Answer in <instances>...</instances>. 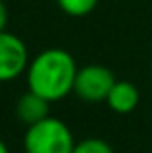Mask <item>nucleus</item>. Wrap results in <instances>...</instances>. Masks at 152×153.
I'll return each mask as SVG.
<instances>
[{
    "mask_svg": "<svg viewBox=\"0 0 152 153\" xmlns=\"http://www.w3.org/2000/svg\"><path fill=\"white\" fill-rule=\"evenodd\" d=\"M76 74L78 68L70 52L62 49H47L29 60L26 70L27 89L51 103L59 101L74 91Z\"/></svg>",
    "mask_w": 152,
    "mask_h": 153,
    "instance_id": "nucleus-1",
    "label": "nucleus"
},
{
    "mask_svg": "<svg viewBox=\"0 0 152 153\" xmlns=\"http://www.w3.org/2000/svg\"><path fill=\"white\" fill-rule=\"evenodd\" d=\"M74 146L70 128L55 116H47L41 122L27 126L23 138L26 153H72Z\"/></svg>",
    "mask_w": 152,
    "mask_h": 153,
    "instance_id": "nucleus-2",
    "label": "nucleus"
},
{
    "mask_svg": "<svg viewBox=\"0 0 152 153\" xmlns=\"http://www.w3.org/2000/svg\"><path fill=\"white\" fill-rule=\"evenodd\" d=\"M115 76L109 68L99 66V64H90L78 70L74 79V93L80 99L90 103L105 101L111 87L115 85Z\"/></svg>",
    "mask_w": 152,
    "mask_h": 153,
    "instance_id": "nucleus-3",
    "label": "nucleus"
},
{
    "mask_svg": "<svg viewBox=\"0 0 152 153\" xmlns=\"http://www.w3.org/2000/svg\"><path fill=\"white\" fill-rule=\"evenodd\" d=\"M29 66V52L20 37L0 31V82H12Z\"/></svg>",
    "mask_w": 152,
    "mask_h": 153,
    "instance_id": "nucleus-4",
    "label": "nucleus"
},
{
    "mask_svg": "<svg viewBox=\"0 0 152 153\" xmlns=\"http://www.w3.org/2000/svg\"><path fill=\"white\" fill-rule=\"evenodd\" d=\"M49 103L51 101H47L45 97L27 89V93H23L16 105V114L23 124L31 126V124L41 122L49 116Z\"/></svg>",
    "mask_w": 152,
    "mask_h": 153,
    "instance_id": "nucleus-5",
    "label": "nucleus"
},
{
    "mask_svg": "<svg viewBox=\"0 0 152 153\" xmlns=\"http://www.w3.org/2000/svg\"><path fill=\"white\" fill-rule=\"evenodd\" d=\"M105 101L113 112H119V114L133 112L138 105V89L131 82H115Z\"/></svg>",
    "mask_w": 152,
    "mask_h": 153,
    "instance_id": "nucleus-6",
    "label": "nucleus"
},
{
    "mask_svg": "<svg viewBox=\"0 0 152 153\" xmlns=\"http://www.w3.org/2000/svg\"><path fill=\"white\" fill-rule=\"evenodd\" d=\"M57 2L65 14L72 16V18H82V16H88L98 6L99 0H57Z\"/></svg>",
    "mask_w": 152,
    "mask_h": 153,
    "instance_id": "nucleus-7",
    "label": "nucleus"
},
{
    "mask_svg": "<svg viewBox=\"0 0 152 153\" xmlns=\"http://www.w3.org/2000/svg\"><path fill=\"white\" fill-rule=\"evenodd\" d=\"M72 153H113L111 146L99 138H86L74 146Z\"/></svg>",
    "mask_w": 152,
    "mask_h": 153,
    "instance_id": "nucleus-8",
    "label": "nucleus"
},
{
    "mask_svg": "<svg viewBox=\"0 0 152 153\" xmlns=\"http://www.w3.org/2000/svg\"><path fill=\"white\" fill-rule=\"evenodd\" d=\"M6 23H8V10H6V4L0 0V31H4Z\"/></svg>",
    "mask_w": 152,
    "mask_h": 153,
    "instance_id": "nucleus-9",
    "label": "nucleus"
},
{
    "mask_svg": "<svg viewBox=\"0 0 152 153\" xmlns=\"http://www.w3.org/2000/svg\"><path fill=\"white\" fill-rule=\"evenodd\" d=\"M0 153H10V149H8V146L0 140Z\"/></svg>",
    "mask_w": 152,
    "mask_h": 153,
    "instance_id": "nucleus-10",
    "label": "nucleus"
}]
</instances>
